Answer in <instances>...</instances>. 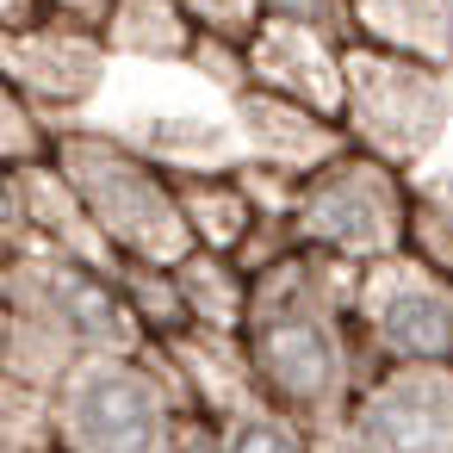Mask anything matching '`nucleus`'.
<instances>
[{
	"instance_id": "obj_5",
	"label": "nucleus",
	"mask_w": 453,
	"mask_h": 453,
	"mask_svg": "<svg viewBox=\"0 0 453 453\" xmlns=\"http://www.w3.org/2000/svg\"><path fill=\"white\" fill-rule=\"evenodd\" d=\"M453 94H447V69L403 57V50H379L348 38V106L342 125L354 137V150H372L397 168H416L441 131H447Z\"/></svg>"
},
{
	"instance_id": "obj_10",
	"label": "nucleus",
	"mask_w": 453,
	"mask_h": 453,
	"mask_svg": "<svg viewBox=\"0 0 453 453\" xmlns=\"http://www.w3.org/2000/svg\"><path fill=\"white\" fill-rule=\"evenodd\" d=\"M106 32L81 26V19H38L26 32H7V50H0V69H7V88H19L26 100H38L44 112H75L100 94L106 75Z\"/></svg>"
},
{
	"instance_id": "obj_18",
	"label": "nucleus",
	"mask_w": 453,
	"mask_h": 453,
	"mask_svg": "<svg viewBox=\"0 0 453 453\" xmlns=\"http://www.w3.org/2000/svg\"><path fill=\"white\" fill-rule=\"evenodd\" d=\"M7 119H0V162L7 168H38V162H57V143L63 131L44 125V106L26 100L19 88H7V106H0Z\"/></svg>"
},
{
	"instance_id": "obj_20",
	"label": "nucleus",
	"mask_w": 453,
	"mask_h": 453,
	"mask_svg": "<svg viewBox=\"0 0 453 453\" xmlns=\"http://www.w3.org/2000/svg\"><path fill=\"white\" fill-rule=\"evenodd\" d=\"M193 7V19L205 26V32H218V38H249L255 26H261V13H267V0H187Z\"/></svg>"
},
{
	"instance_id": "obj_17",
	"label": "nucleus",
	"mask_w": 453,
	"mask_h": 453,
	"mask_svg": "<svg viewBox=\"0 0 453 453\" xmlns=\"http://www.w3.org/2000/svg\"><path fill=\"white\" fill-rule=\"evenodd\" d=\"M218 428H224V453H317V428L286 416L280 403H249Z\"/></svg>"
},
{
	"instance_id": "obj_19",
	"label": "nucleus",
	"mask_w": 453,
	"mask_h": 453,
	"mask_svg": "<svg viewBox=\"0 0 453 453\" xmlns=\"http://www.w3.org/2000/svg\"><path fill=\"white\" fill-rule=\"evenodd\" d=\"M410 249L422 261H434V267L453 273V211H441L434 199H416V211H410Z\"/></svg>"
},
{
	"instance_id": "obj_6",
	"label": "nucleus",
	"mask_w": 453,
	"mask_h": 453,
	"mask_svg": "<svg viewBox=\"0 0 453 453\" xmlns=\"http://www.w3.org/2000/svg\"><path fill=\"white\" fill-rule=\"evenodd\" d=\"M7 304H26L38 317H50L57 329H69L81 342V354H143L150 329L125 292L119 273L75 261L63 249H7Z\"/></svg>"
},
{
	"instance_id": "obj_11",
	"label": "nucleus",
	"mask_w": 453,
	"mask_h": 453,
	"mask_svg": "<svg viewBox=\"0 0 453 453\" xmlns=\"http://www.w3.org/2000/svg\"><path fill=\"white\" fill-rule=\"evenodd\" d=\"M236 137H242V162H261L286 180H304L317 174L323 162H335L354 137L342 119L304 106V100H286L273 88H236Z\"/></svg>"
},
{
	"instance_id": "obj_1",
	"label": "nucleus",
	"mask_w": 453,
	"mask_h": 453,
	"mask_svg": "<svg viewBox=\"0 0 453 453\" xmlns=\"http://www.w3.org/2000/svg\"><path fill=\"white\" fill-rule=\"evenodd\" d=\"M354 280L360 261L304 242L255 273L242 348L255 360L261 397L311 428H342L354 391L372 372V354L354 329Z\"/></svg>"
},
{
	"instance_id": "obj_8",
	"label": "nucleus",
	"mask_w": 453,
	"mask_h": 453,
	"mask_svg": "<svg viewBox=\"0 0 453 453\" xmlns=\"http://www.w3.org/2000/svg\"><path fill=\"white\" fill-rule=\"evenodd\" d=\"M354 453H453V360H385L342 416Z\"/></svg>"
},
{
	"instance_id": "obj_13",
	"label": "nucleus",
	"mask_w": 453,
	"mask_h": 453,
	"mask_svg": "<svg viewBox=\"0 0 453 453\" xmlns=\"http://www.w3.org/2000/svg\"><path fill=\"white\" fill-rule=\"evenodd\" d=\"M348 38L453 69V0H348Z\"/></svg>"
},
{
	"instance_id": "obj_21",
	"label": "nucleus",
	"mask_w": 453,
	"mask_h": 453,
	"mask_svg": "<svg viewBox=\"0 0 453 453\" xmlns=\"http://www.w3.org/2000/svg\"><path fill=\"white\" fill-rule=\"evenodd\" d=\"M50 13H63V19H81V26H106V13L119 7V0H44Z\"/></svg>"
},
{
	"instance_id": "obj_15",
	"label": "nucleus",
	"mask_w": 453,
	"mask_h": 453,
	"mask_svg": "<svg viewBox=\"0 0 453 453\" xmlns=\"http://www.w3.org/2000/svg\"><path fill=\"white\" fill-rule=\"evenodd\" d=\"M180 298H187V317L199 329H224V335H242L249 323V304H255V273L236 261V255H218V249H193L180 267Z\"/></svg>"
},
{
	"instance_id": "obj_7",
	"label": "nucleus",
	"mask_w": 453,
	"mask_h": 453,
	"mask_svg": "<svg viewBox=\"0 0 453 453\" xmlns=\"http://www.w3.org/2000/svg\"><path fill=\"white\" fill-rule=\"evenodd\" d=\"M354 329L385 360H453V273L422 261L416 249L360 261L354 280Z\"/></svg>"
},
{
	"instance_id": "obj_12",
	"label": "nucleus",
	"mask_w": 453,
	"mask_h": 453,
	"mask_svg": "<svg viewBox=\"0 0 453 453\" xmlns=\"http://www.w3.org/2000/svg\"><path fill=\"white\" fill-rule=\"evenodd\" d=\"M174 187H180V211H187L199 249L242 255L267 224V205L242 168H174Z\"/></svg>"
},
{
	"instance_id": "obj_9",
	"label": "nucleus",
	"mask_w": 453,
	"mask_h": 453,
	"mask_svg": "<svg viewBox=\"0 0 453 453\" xmlns=\"http://www.w3.org/2000/svg\"><path fill=\"white\" fill-rule=\"evenodd\" d=\"M242 69L255 88L304 100L329 119H342L348 106V38L335 26L298 13H261V26L242 38Z\"/></svg>"
},
{
	"instance_id": "obj_2",
	"label": "nucleus",
	"mask_w": 453,
	"mask_h": 453,
	"mask_svg": "<svg viewBox=\"0 0 453 453\" xmlns=\"http://www.w3.org/2000/svg\"><path fill=\"white\" fill-rule=\"evenodd\" d=\"M63 174L75 180V193L88 199L94 224L112 236V249L125 261H150V267H180L199 236L180 211V187L174 168L150 150H131L119 137L100 131H63L57 143Z\"/></svg>"
},
{
	"instance_id": "obj_14",
	"label": "nucleus",
	"mask_w": 453,
	"mask_h": 453,
	"mask_svg": "<svg viewBox=\"0 0 453 453\" xmlns=\"http://www.w3.org/2000/svg\"><path fill=\"white\" fill-rule=\"evenodd\" d=\"M106 44L125 57H150V63H193L199 50V19L187 0H119L106 13Z\"/></svg>"
},
{
	"instance_id": "obj_16",
	"label": "nucleus",
	"mask_w": 453,
	"mask_h": 453,
	"mask_svg": "<svg viewBox=\"0 0 453 453\" xmlns=\"http://www.w3.org/2000/svg\"><path fill=\"white\" fill-rule=\"evenodd\" d=\"M0 335H7V379H26L38 391H57L75 372V360H81V342L69 329H57L50 317L26 311V304H7Z\"/></svg>"
},
{
	"instance_id": "obj_4",
	"label": "nucleus",
	"mask_w": 453,
	"mask_h": 453,
	"mask_svg": "<svg viewBox=\"0 0 453 453\" xmlns=\"http://www.w3.org/2000/svg\"><path fill=\"white\" fill-rule=\"evenodd\" d=\"M410 211H416V193L403 168L348 143L335 162H323L292 187L286 224H292V242L304 249H323L342 261H379L410 249Z\"/></svg>"
},
{
	"instance_id": "obj_3",
	"label": "nucleus",
	"mask_w": 453,
	"mask_h": 453,
	"mask_svg": "<svg viewBox=\"0 0 453 453\" xmlns=\"http://www.w3.org/2000/svg\"><path fill=\"white\" fill-rule=\"evenodd\" d=\"M187 403L150 354H81L57 385L63 453H174Z\"/></svg>"
}]
</instances>
